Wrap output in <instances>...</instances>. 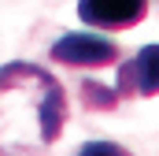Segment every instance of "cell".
<instances>
[{
    "mask_svg": "<svg viewBox=\"0 0 159 156\" xmlns=\"http://www.w3.org/2000/svg\"><path fill=\"white\" fill-rule=\"evenodd\" d=\"M78 156H129L126 149L119 145H111V141H89V145H81Z\"/></svg>",
    "mask_w": 159,
    "mask_h": 156,
    "instance_id": "5b68a950",
    "label": "cell"
},
{
    "mask_svg": "<svg viewBox=\"0 0 159 156\" xmlns=\"http://www.w3.org/2000/svg\"><path fill=\"white\" fill-rule=\"evenodd\" d=\"M148 11V0H78V19L93 30H133Z\"/></svg>",
    "mask_w": 159,
    "mask_h": 156,
    "instance_id": "277c9868",
    "label": "cell"
},
{
    "mask_svg": "<svg viewBox=\"0 0 159 156\" xmlns=\"http://www.w3.org/2000/svg\"><path fill=\"white\" fill-rule=\"evenodd\" d=\"M159 93V45H144L137 56L122 60L115 82L104 89V112L129 97H156Z\"/></svg>",
    "mask_w": 159,
    "mask_h": 156,
    "instance_id": "7a4b0ae2",
    "label": "cell"
},
{
    "mask_svg": "<svg viewBox=\"0 0 159 156\" xmlns=\"http://www.w3.org/2000/svg\"><path fill=\"white\" fill-rule=\"evenodd\" d=\"M67 123V93L44 67L11 60L0 67V156H41Z\"/></svg>",
    "mask_w": 159,
    "mask_h": 156,
    "instance_id": "6da1fadb",
    "label": "cell"
},
{
    "mask_svg": "<svg viewBox=\"0 0 159 156\" xmlns=\"http://www.w3.org/2000/svg\"><path fill=\"white\" fill-rule=\"evenodd\" d=\"M52 63L70 67V71H100V67H115L122 63V52L115 41L100 37V34H63L52 45Z\"/></svg>",
    "mask_w": 159,
    "mask_h": 156,
    "instance_id": "3957f363",
    "label": "cell"
}]
</instances>
